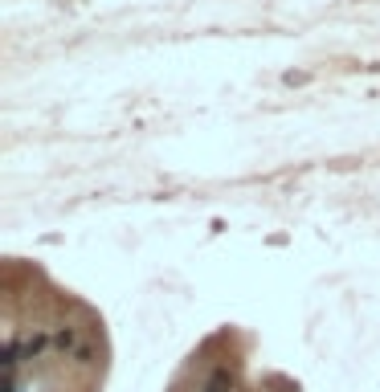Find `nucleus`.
Masks as SVG:
<instances>
[{"label": "nucleus", "mask_w": 380, "mask_h": 392, "mask_svg": "<svg viewBox=\"0 0 380 392\" xmlns=\"http://www.w3.org/2000/svg\"><path fill=\"white\" fill-rule=\"evenodd\" d=\"M53 352H62L66 359H78V364H94V347L82 339L78 327H53Z\"/></svg>", "instance_id": "nucleus-1"}, {"label": "nucleus", "mask_w": 380, "mask_h": 392, "mask_svg": "<svg viewBox=\"0 0 380 392\" xmlns=\"http://www.w3.org/2000/svg\"><path fill=\"white\" fill-rule=\"evenodd\" d=\"M229 388H233V372H229V368H217L205 392H229Z\"/></svg>", "instance_id": "nucleus-2"}]
</instances>
